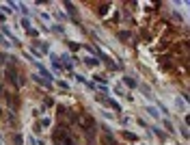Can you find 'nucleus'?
Instances as JSON below:
<instances>
[{"mask_svg": "<svg viewBox=\"0 0 190 145\" xmlns=\"http://www.w3.org/2000/svg\"><path fill=\"white\" fill-rule=\"evenodd\" d=\"M147 113H149L151 117H160V113H158L156 108H151V106H149V108H147Z\"/></svg>", "mask_w": 190, "mask_h": 145, "instance_id": "obj_4", "label": "nucleus"}, {"mask_svg": "<svg viewBox=\"0 0 190 145\" xmlns=\"http://www.w3.org/2000/svg\"><path fill=\"white\" fill-rule=\"evenodd\" d=\"M123 82H125L127 87H136V80H134V78H130V76H127V78H123Z\"/></svg>", "mask_w": 190, "mask_h": 145, "instance_id": "obj_2", "label": "nucleus"}, {"mask_svg": "<svg viewBox=\"0 0 190 145\" xmlns=\"http://www.w3.org/2000/svg\"><path fill=\"white\" fill-rule=\"evenodd\" d=\"M84 63H89V65H97L99 61H97V59H93V56H89V59H84Z\"/></svg>", "mask_w": 190, "mask_h": 145, "instance_id": "obj_3", "label": "nucleus"}, {"mask_svg": "<svg viewBox=\"0 0 190 145\" xmlns=\"http://www.w3.org/2000/svg\"><path fill=\"white\" fill-rule=\"evenodd\" d=\"M78 121L84 126V128H91V119H89V117H78Z\"/></svg>", "mask_w": 190, "mask_h": 145, "instance_id": "obj_1", "label": "nucleus"}]
</instances>
